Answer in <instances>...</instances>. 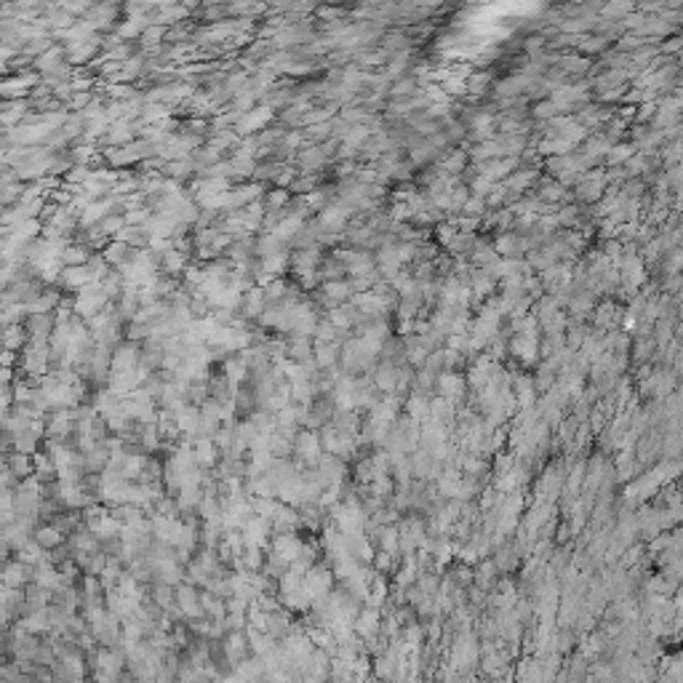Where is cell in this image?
Wrapping results in <instances>:
<instances>
[{"instance_id":"6da1fadb","label":"cell","mask_w":683,"mask_h":683,"mask_svg":"<svg viewBox=\"0 0 683 683\" xmlns=\"http://www.w3.org/2000/svg\"><path fill=\"white\" fill-rule=\"evenodd\" d=\"M355 630H358L361 636L371 638L374 636V630H377V614H374V611H363V614L358 617V622H355Z\"/></svg>"}]
</instances>
